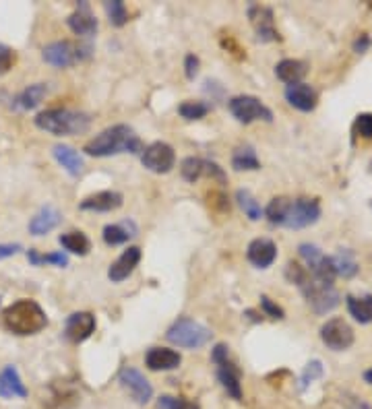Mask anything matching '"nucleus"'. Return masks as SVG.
Returning a JSON list of instances; mask_svg holds the SVG:
<instances>
[{
	"mask_svg": "<svg viewBox=\"0 0 372 409\" xmlns=\"http://www.w3.org/2000/svg\"><path fill=\"white\" fill-rule=\"evenodd\" d=\"M285 277L289 283H294L302 296L306 298L308 306L317 313V315H327L333 308L339 306V294L333 285H325L321 281H317L306 267H302L300 263H287L285 267Z\"/></svg>",
	"mask_w": 372,
	"mask_h": 409,
	"instance_id": "f257e3e1",
	"label": "nucleus"
},
{
	"mask_svg": "<svg viewBox=\"0 0 372 409\" xmlns=\"http://www.w3.org/2000/svg\"><path fill=\"white\" fill-rule=\"evenodd\" d=\"M143 143L137 133L129 124H114L99 135H95L92 141L85 143V153L92 157H110L118 153H143Z\"/></svg>",
	"mask_w": 372,
	"mask_h": 409,
	"instance_id": "f03ea898",
	"label": "nucleus"
},
{
	"mask_svg": "<svg viewBox=\"0 0 372 409\" xmlns=\"http://www.w3.org/2000/svg\"><path fill=\"white\" fill-rule=\"evenodd\" d=\"M2 327L19 337L38 335L48 327L44 308L34 300H17L2 310Z\"/></svg>",
	"mask_w": 372,
	"mask_h": 409,
	"instance_id": "7ed1b4c3",
	"label": "nucleus"
},
{
	"mask_svg": "<svg viewBox=\"0 0 372 409\" xmlns=\"http://www.w3.org/2000/svg\"><path fill=\"white\" fill-rule=\"evenodd\" d=\"M36 127L54 136L83 135L92 127V118L85 112L69 108H50L36 116Z\"/></svg>",
	"mask_w": 372,
	"mask_h": 409,
	"instance_id": "20e7f679",
	"label": "nucleus"
},
{
	"mask_svg": "<svg viewBox=\"0 0 372 409\" xmlns=\"http://www.w3.org/2000/svg\"><path fill=\"white\" fill-rule=\"evenodd\" d=\"M166 339L178 347H185V350H199L213 339V333H211V329H207L205 324H201L194 318L180 317L168 329Z\"/></svg>",
	"mask_w": 372,
	"mask_h": 409,
	"instance_id": "39448f33",
	"label": "nucleus"
},
{
	"mask_svg": "<svg viewBox=\"0 0 372 409\" xmlns=\"http://www.w3.org/2000/svg\"><path fill=\"white\" fill-rule=\"evenodd\" d=\"M211 360L217 366V378L224 391L236 401H242V372L230 360V347L226 343H217L211 350Z\"/></svg>",
	"mask_w": 372,
	"mask_h": 409,
	"instance_id": "423d86ee",
	"label": "nucleus"
},
{
	"mask_svg": "<svg viewBox=\"0 0 372 409\" xmlns=\"http://www.w3.org/2000/svg\"><path fill=\"white\" fill-rule=\"evenodd\" d=\"M228 108H230L234 118L242 124H250L257 120L273 122V112L255 95H236L230 99Z\"/></svg>",
	"mask_w": 372,
	"mask_h": 409,
	"instance_id": "0eeeda50",
	"label": "nucleus"
},
{
	"mask_svg": "<svg viewBox=\"0 0 372 409\" xmlns=\"http://www.w3.org/2000/svg\"><path fill=\"white\" fill-rule=\"evenodd\" d=\"M92 48L90 45H75L71 42H52L44 48L42 56L48 64L56 66V69H69L75 62H81L85 58H90Z\"/></svg>",
	"mask_w": 372,
	"mask_h": 409,
	"instance_id": "6e6552de",
	"label": "nucleus"
},
{
	"mask_svg": "<svg viewBox=\"0 0 372 409\" xmlns=\"http://www.w3.org/2000/svg\"><path fill=\"white\" fill-rule=\"evenodd\" d=\"M321 217V205L317 199H294L289 201L285 220H283V227H292V229H302V227L315 226Z\"/></svg>",
	"mask_w": 372,
	"mask_h": 409,
	"instance_id": "1a4fd4ad",
	"label": "nucleus"
},
{
	"mask_svg": "<svg viewBox=\"0 0 372 409\" xmlns=\"http://www.w3.org/2000/svg\"><path fill=\"white\" fill-rule=\"evenodd\" d=\"M141 164L153 174H168L176 166V153H174L172 145H168L164 141H155L143 149Z\"/></svg>",
	"mask_w": 372,
	"mask_h": 409,
	"instance_id": "9d476101",
	"label": "nucleus"
},
{
	"mask_svg": "<svg viewBox=\"0 0 372 409\" xmlns=\"http://www.w3.org/2000/svg\"><path fill=\"white\" fill-rule=\"evenodd\" d=\"M300 257L304 259V263H306V269L308 273L317 279V281H321V283H325V285H333V281H335V269H333V261H331V257H327L321 252V248L319 246H315V244H300Z\"/></svg>",
	"mask_w": 372,
	"mask_h": 409,
	"instance_id": "9b49d317",
	"label": "nucleus"
},
{
	"mask_svg": "<svg viewBox=\"0 0 372 409\" xmlns=\"http://www.w3.org/2000/svg\"><path fill=\"white\" fill-rule=\"evenodd\" d=\"M180 176L186 182L194 184L201 178H211V180L220 182V184H226L228 176L226 172L211 159H203V157H186L180 164Z\"/></svg>",
	"mask_w": 372,
	"mask_h": 409,
	"instance_id": "f8f14e48",
	"label": "nucleus"
},
{
	"mask_svg": "<svg viewBox=\"0 0 372 409\" xmlns=\"http://www.w3.org/2000/svg\"><path fill=\"white\" fill-rule=\"evenodd\" d=\"M321 341L333 352H345L354 343V329L343 318H329L321 327Z\"/></svg>",
	"mask_w": 372,
	"mask_h": 409,
	"instance_id": "ddd939ff",
	"label": "nucleus"
},
{
	"mask_svg": "<svg viewBox=\"0 0 372 409\" xmlns=\"http://www.w3.org/2000/svg\"><path fill=\"white\" fill-rule=\"evenodd\" d=\"M120 385L131 393V397L139 403V406H147L153 397V387L149 385V380L141 374L137 368L133 366H124L118 374Z\"/></svg>",
	"mask_w": 372,
	"mask_h": 409,
	"instance_id": "4468645a",
	"label": "nucleus"
},
{
	"mask_svg": "<svg viewBox=\"0 0 372 409\" xmlns=\"http://www.w3.org/2000/svg\"><path fill=\"white\" fill-rule=\"evenodd\" d=\"M248 19H250V25H252L259 42H263V44L278 42L279 34L276 29V23H273V10L271 8L261 6V4H252L248 8Z\"/></svg>",
	"mask_w": 372,
	"mask_h": 409,
	"instance_id": "2eb2a0df",
	"label": "nucleus"
},
{
	"mask_svg": "<svg viewBox=\"0 0 372 409\" xmlns=\"http://www.w3.org/2000/svg\"><path fill=\"white\" fill-rule=\"evenodd\" d=\"M95 317L92 313H73L64 322V337L71 343H83L95 333Z\"/></svg>",
	"mask_w": 372,
	"mask_h": 409,
	"instance_id": "dca6fc26",
	"label": "nucleus"
},
{
	"mask_svg": "<svg viewBox=\"0 0 372 409\" xmlns=\"http://www.w3.org/2000/svg\"><path fill=\"white\" fill-rule=\"evenodd\" d=\"M246 259L250 265H255L257 269H267L276 263L278 259V246L273 240L269 238H257L248 244L246 248Z\"/></svg>",
	"mask_w": 372,
	"mask_h": 409,
	"instance_id": "f3484780",
	"label": "nucleus"
},
{
	"mask_svg": "<svg viewBox=\"0 0 372 409\" xmlns=\"http://www.w3.org/2000/svg\"><path fill=\"white\" fill-rule=\"evenodd\" d=\"M66 23H69L71 31L75 36H79V38H93L95 31H97V27H99L95 15L92 13L90 2H79L77 10L66 19Z\"/></svg>",
	"mask_w": 372,
	"mask_h": 409,
	"instance_id": "a211bd4d",
	"label": "nucleus"
},
{
	"mask_svg": "<svg viewBox=\"0 0 372 409\" xmlns=\"http://www.w3.org/2000/svg\"><path fill=\"white\" fill-rule=\"evenodd\" d=\"M124 203V196L116 190H101V192H95L92 196L83 199L79 203V209L81 211H97V213H110V211H116L120 209Z\"/></svg>",
	"mask_w": 372,
	"mask_h": 409,
	"instance_id": "6ab92c4d",
	"label": "nucleus"
},
{
	"mask_svg": "<svg viewBox=\"0 0 372 409\" xmlns=\"http://www.w3.org/2000/svg\"><path fill=\"white\" fill-rule=\"evenodd\" d=\"M139 261H141L139 246L127 248V250L110 265V269H108V279H110L112 283H120V281L129 279V277L133 275V271L137 269Z\"/></svg>",
	"mask_w": 372,
	"mask_h": 409,
	"instance_id": "aec40b11",
	"label": "nucleus"
},
{
	"mask_svg": "<svg viewBox=\"0 0 372 409\" xmlns=\"http://www.w3.org/2000/svg\"><path fill=\"white\" fill-rule=\"evenodd\" d=\"M285 99L289 101V106H294L300 112H313L317 108L319 95L306 83H294V85H287Z\"/></svg>",
	"mask_w": 372,
	"mask_h": 409,
	"instance_id": "412c9836",
	"label": "nucleus"
},
{
	"mask_svg": "<svg viewBox=\"0 0 372 409\" xmlns=\"http://www.w3.org/2000/svg\"><path fill=\"white\" fill-rule=\"evenodd\" d=\"M180 362H183V356L174 350H168V347H151L145 354V366L153 372L176 370Z\"/></svg>",
	"mask_w": 372,
	"mask_h": 409,
	"instance_id": "4be33fe9",
	"label": "nucleus"
},
{
	"mask_svg": "<svg viewBox=\"0 0 372 409\" xmlns=\"http://www.w3.org/2000/svg\"><path fill=\"white\" fill-rule=\"evenodd\" d=\"M27 395L29 393H27V389L21 380L19 370L15 366L2 368V372H0V397L2 399H15V397L25 399Z\"/></svg>",
	"mask_w": 372,
	"mask_h": 409,
	"instance_id": "5701e85b",
	"label": "nucleus"
},
{
	"mask_svg": "<svg viewBox=\"0 0 372 409\" xmlns=\"http://www.w3.org/2000/svg\"><path fill=\"white\" fill-rule=\"evenodd\" d=\"M60 222H62L60 211L56 207H52V205H46V207H42L31 217V222H29V234L31 236H46L52 229H56V227L60 226Z\"/></svg>",
	"mask_w": 372,
	"mask_h": 409,
	"instance_id": "b1692460",
	"label": "nucleus"
},
{
	"mask_svg": "<svg viewBox=\"0 0 372 409\" xmlns=\"http://www.w3.org/2000/svg\"><path fill=\"white\" fill-rule=\"evenodd\" d=\"M56 162L71 174V176H81L83 172V157L79 155V151L71 145H54L52 149Z\"/></svg>",
	"mask_w": 372,
	"mask_h": 409,
	"instance_id": "393cba45",
	"label": "nucleus"
},
{
	"mask_svg": "<svg viewBox=\"0 0 372 409\" xmlns=\"http://www.w3.org/2000/svg\"><path fill=\"white\" fill-rule=\"evenodd\" d=\"M101 236H103V242L108 246H120V244H127L131 238L137 236V226L131 220L120 222V224H110V226L103 227Z\"/></svg>",
	"mask_w": 372,
	"mask_h": 409,
	"instance_id": "a878e982",
	"label": "nucleus"
},
{
	"mask_svg": "<svg viewBox=\"0 0 372 409\" xmlns=\"http://www.w3.org/2000/svg\"><path fill=\"white\" fill-rule=\"evenodd\" d=\"M308 73V64L302 60H294V58H285L276 66V75L279 81L294 85V83H302L304 75Z\"/></svg>",
	"mask_w": 372,
	"mask_h": 409,
	"instance_id": "bb28decb",
	"label": "nucleus"
},
{
	"mask_svg": "<svg viewBox=\"0 0 372 409\" xmlns=\"http://www.w3.org/2000/svg\"><path fill=\"white\" fill-rule=\"evenodd\" d=\"M348 310L350 315L356 318L360 324H371L372 322V296L364 294V296H348L345 298Z\"/></svg>",
	"mask_w": 372,
	"mask_h": 409,
	"instance_id": "cd10ccee",
	"label": "nucleus"
},
{
	"mask_svg": "<svg viewBox=\"0 0 372 409\" xmlns=\"http://www.w3.org/2000/svg\"><path fill=\"white\" fill-rule=\"evenodd\" d=\"M331 261H333V269H335L337 277L350 279V277L358 275V271H360V265H358L354 252L348 250V248H341L335 257H331Z\"/></svg>",
	"mask_w": 372,
	"mask_h": 409,
	"instance_id": "c85d7f7f",
	"label": "nucleus"
},
{
	"mask_svg": "<svg viewBox=\"0 0 372 409\" xmlns=\"http://www.w3.org/2000/svg\"><path fill=\"white\" fill-rule=\"evenodd\" d=\"M58 242H60V246H62L64 250H69L71 254H77V257H85V254H90V250H92V242H90V238H87L83 231H69V234H62V236L58 238Z\"/></svg>",
	"mask_w": 372,
	"mask_h": 409,
	"instance_id": "c756f323",
	"label": "nucleus"
},
{
	"mask_svg": "<svg viewBox=\"0 0 372 409\" xmlns=\"http://www.w3.org/2000/svg\"><path fill=\"white\" fill-rule=\"evenodd\" d=\"M232 168L238 172H255L261 170V162L255 153V149L250 145L238 147L232 155Z\"/></svg>",
	"mask_w": 372,
	"mask_h": 409,
	"instance_id": "7c9ffc66",
	"label": "nucleus"
},
{
	"mask_svg": "<svg viewBox=\"0 0 372 409\" xmlns=\"http://www.w3.org/2000/svg\"><path fill=\"white\" fill-rule=\"evenodd\" d=\"M46 93H48L46 83H36V85H29L27 89L21 91V93L15 97V101H17V106H19L21 110H34V108H38V106L44 101Z\"/></svg>",
	"mask_w": 372,
	"mask_h": 409,
	"instance_id": "2f4dec72",
	"label": "nucleus"
},
{
	"mask_svg": "<svg viewBox=\"0 0 372 409\" xmlns=\"http://www.w3.org/2000/svg\"><path fill=\"white\" fill-rule=\"evenodd\" d=\"M236 201H238L240 209L244 211V215H246L250 222H259V220L265 215V209H263L261 203L250 194V190H246V188L236 190Z\"/></svg>",
	"mask_w": 372,
	"mask_h": 409,
	"instance_id": "473e14b6",
	"label": "nucleus"
},
{
	"mask_svg": "<svg viewBox=\"0 0 372 409\" xmlns=\"http://www.w3.org/2000/svg\"><path fill=\"white\" fill-rule=\"evenodd\" d=\"M289 201H292V199L278 196V199H273V201L267 205V209H265V217L269 220V224H271V226H283V220H285V213H287Z\"/></svg>",
	"mask_w": 372,
	"mask_h": 409,
	"instance_id": "72a5a7b5",
	"label": "nucleus"
},
{
	"mask_svg": "<svg viewBox=\"0 0 372 409\" xmlns=\"http://www.w3.org/2000/svg\"><path fill=\"white\" fill-rule=\"evenodd\" d=\"M27 259L31 265L40 267V265H54V267H66L69 265V257L64 252H50V254H40L38 250H29Z\"/></svg>",
	"mask_w": 372,
	"mask_h": 409,
	"instance_id": "f704fd0d",
	"label": "nucleus"
},
{
	"mask_svg": "<svg viewBox=\"0 0 372 409\" xmlns=\"http://www.w3.org/2000/svg\"><path fill=\"white\" fill-rule=\"evenodd\" d=\"M103 6H106L108 19L114 27H122V25L129 23V10H127L122 0H108Z\"/></svg>",
	"mask_w": 372,
	"mask_h": 409,
	"instance_id": "c9c22d12",
	"label": "nucleus"
},
{
	"mask_svg": "<svg viewBox=\"0 0 372 409\" xmlns=\"http://www.w3.org/2000/svg\"><path fill=\"white\" fill-rule=\"evenodd\" d=\"M209 112H211V106L205 103V101H185V103L178 106V114H180L185 120H201V118H205Z\"/></svg>",
	"mask_w": 372,
	"mask_h": 409,
	"instance_id": "e433bc0d",
	"label": "nucleus"
},
{
	"mask_svg": "<svg viewBox=\"0 0 372 409\" xmlns=\"http://www.w3.org/2000/svg\"><path fill=\"white\" fill-rule=\"evenodd\" d=\"M323 376V364L321 360H313V362L306 364V368H304V372H302V376H300V389L304 391L308 385H313L317 378H321Z\"/></svg>",
	"mask_w": 372,
	"mask_h": 409,
	"instance_id": "4c0bfd02",
	"label": "nucleus"
},
{
	"mask_svg": "<svg viewBox=\"0 0 372 409\" xmlns=\"http://www.w3.org/2000/svg\"><path fill=\"white\" fill-rule=\"evenodd\" d=\"M159 409H201L199 403L194 401H188L185 397H170V395H164L157 403Z\"/></svg>",
	"mask_w": 372,
	"mask_h": 409,
	"instance_id": "58836bf2",
	"label": "nucleus"
},
{
	"mask_svg": "<svg viewBox=\"0 0 372 409\" xmlns=\"http://www.w3.org/2000/svg\"><path fill=\"white\" fill-rule=\"evenodd\" d=\"M354 133L362 138H372V114H360L354 122Z\"/></svg>",
	"mask_w": 372,
	"mask_h": 409,
	"instance_id": "ea45409f",
	"label": "nucleus"
},
{
	"mask_svg": "<svg viewBox=\"0 0 372 409\" xmlns=\"http://www.w3.org/2000/svg\"><path fill=\"white\" fill-rule=\"evenodd\" d=\"M261 308H263V313L267 315V317L271 318H281L285 317V313H283V308L281 306H278L271 298H267V296H261Z\"/></svg>",
	"mask_w": 372,
	"mask_h": 409,
	"instance_id": "a19ab883",
	"label": "nucleus"
},
{
	"mask_svg": "<svg viewBox=\"0 0 372 409\" xmlns=\"http://www.w3.org/2000/svg\"><path fill=\"white\" fill-rule=\"evenodd\" d=\"M199 66H201V60L194 56V54H188L185 58V73H186V79H190V81H194V77L199 75Z\"/></svg>",
	"mask_w": 372,
	"mask_h": 409,
	"instance_id": "79ce46f5",
	"label": "nucleus"
},
{
	"mask_svg": "<svg viewBox=\"0 0 372 409\" xmlns=\"http://www.w3.org/2000/svg\"><path fill=\"white\" fill-rule=\"evenodd\" d=\"M13 62H15V54H13V50H10V48L0 45V75L8 73V69L13 66Z\"/></svg>",
	"mask_w": 372,
	"mask_h": 409,
	"instance_id": "37998d69",
	"label": "nucleus"
},
{
	"mask_svg": "<svg viewBox=\"0 0 372 409\" xmlns=\"http://www.w3.org/2000/svg\"><path fill=\"white\" fill-rule=\"evenodd\" d=\"M21 244H0V259H8L15 257L17 252H21Z\"/></svg>",
	"mask_w": 372,
	"mask_h": 409,
	"instance_id": "c03bdc74",
	"label": "nucleus"
},
{
	"mask_svg": "<svg viewBox=\"0 0 372 409\" xmlns=\"http://www.w3.org/2000/svg\"><path fill=\"white\" fill-rule=\"evenodd\" d=\"M343 403H345V409H371V406H369L366 401H362V399H358V397H348V395H345Z\"/></svg>",
	"mask_w": 372,
	"mask_h": 409,
	"instance_id": "a18cd8bd",
	"label": "nucleus"
},
{
	"mask_svg": "<svg viewBox=\"0 0 372 409\" xmlns=\"http://www.w3.org/2000/svg\"><path fill=\"white\" fill-rule=\"evenodd\" d=\"M369 48H371V38H369L366 34H364V36H360V38L354 42V50H356L358 54H364Z\"/></svg>",
	"mask_w": 372,
	"mask_h": 409,
	"instance_id": "49530a36",
	"label": "nucleus"
},
{
	"mask_svg": "<svg viewBox=\"0 0 372 409\" xmlns=\"http://www.w3.org/2000/svg\"><path fill=\"white\" fill-rule=\"evenodd\" d=\"M364 380H366L369 385H372V368H369V370L364 372Z\"/></svg>",
	"mask_w": 372,
	"mask_h": 409,
	"instance_id": "de8ad7c7",
	"label": "nucleus"
},
{
	"mask_svg": "<svg viewBox=\"0 0 372 409\" xmlns=\"http://www.w3.org/2000/svg\"><path fill=\"white\" fill-rule=\"evenodd\" d=\"M369 170H371V174H372V159H371V164H369Z\"/></svg>",
	"mask_w": 372,
	"mask_h": 409,
	"instance_id": "09e8293b",
	"label": "nucleus"
},
{
	"mask_svg": "<svg viewBox=\"0 0 372 409\" xmlns=\"http://www.w3.org/2000/svg\"><path fill=\"white\" fill-rule=\"evenodd\" d=\"M371 207H372V201H371Z\"/></svg>",
	"mask_w": 372,
	"mask_h": 409,
	"instance_id": "8fccbe9b",
	"label": "nucleus"
}]
</instances>
